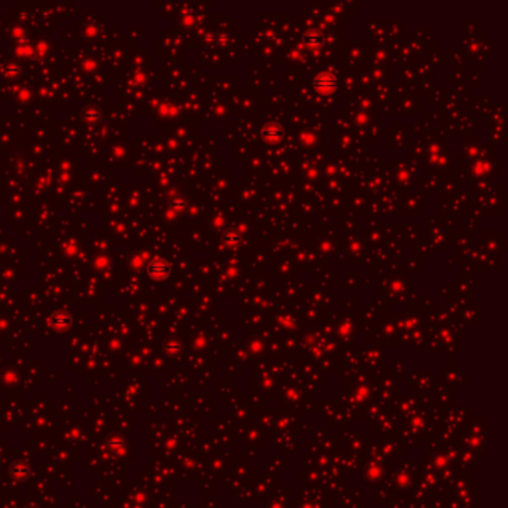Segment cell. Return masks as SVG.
I'll return each instance as SVG.
<instances>
[{"label": "cell", "mask_w": 508, "mask_h": 508, "mask_svg": "<svg viewBox=\"0 0 508 508\" xmlns=\"http://www.w3.org/2000/svg\"><path fill=\"white\" fill-rule=\"evenodd\" d=\"M29 508H33V507H29Z\"/></svg>", "instance_id": "3"}, {"label": "cell", "mask_w": 508, "mask_h": 508, "mask_svg": "<svg viewBox=\"0 0 508 508\" xmlns=\"http://www.w3.org/2000/svg\"><path fill=\"white\" fill-rule=\"evenodd\" d=\"M27 473H29V468H27V465L24 462H15L12 465V474L15 477H24V476H27Z\"/></svg>", "instance_id": "2"}, {"label": "cell", "mask_w": 508, "mask_h": 508, "mask_svg": "<svg viewBox=\"0 0 508 508\" xmlns=\"http://www.w3.org/2000/svg\"><path fill=\"white\" fill-rule=\"evenodd\" d=\"M315 87L319 91H333L336 88V77L333 76L331 73H328V72L319 73L318 76L315 77Z\"/></svg>", "instance_id": "1"}]
</instances>
